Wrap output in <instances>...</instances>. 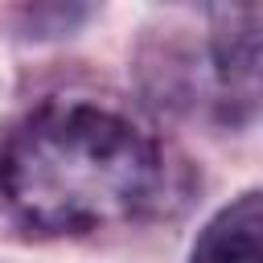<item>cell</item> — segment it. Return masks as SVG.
<instances>
[{
    "mask_svg": "<svg viewBox=\"0 0 263 263\" xmlns=\"http://www.w3.org/2000/svg\"><path fill=\"white\" fill-rule=\"evenodd\" d=\"M160 193V144L103 103H41L0 140V197L25 226L45 234H82L136 218Z\"/></svg>",
    "mask_w": 263,
    "mask_h": 263,
    "instance_id": "obj_1",
    "label": "cell"
},
{
    "mask_svg": "<svg viewBox=\"0 0 263 263\" xmlns=\"http://www.w3.org/2000/svg\"><path fill=\"white\" fill-rule=\"evenodd\" d=\"M189 263H263V197L247 189L197 234Z\"/></svg>",
    "mask_w": 263,
    "mask_h": 263,
    "instance_id": "obj_2",
    "label": "cell"
},
{
    "mask_svg": "<svg viewBox=\"0 0 263 263\" xmlns=\"http://www.w3.org/2000/svg\"><path fill=\"white\" fill-rule=\"evenodd\" d=\"M218 29H214V58H218V74L238 86V82H255V66H259V12L255 8H222L218 12Z\"/></svg>",
    "mask_w": 263,
    "mask_h": 263,
    "instance_id": "obj_3",
    "label": "cell"
}]
</instances>
